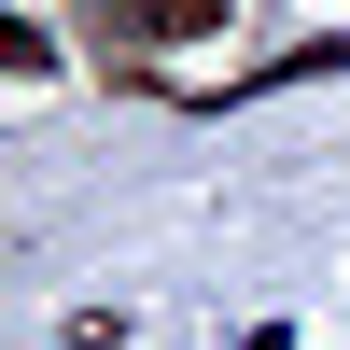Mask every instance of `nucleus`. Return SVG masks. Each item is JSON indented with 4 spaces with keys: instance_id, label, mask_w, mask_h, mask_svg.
I'll use <instances>...</instances> for the list:
<instances>
[{
    "instance_id": "nucleus-1",
    "label": "nucleus",
    "mask_w": 350,
    "mask_h": 350,
    "mask_svg": "<svg viewBox=\"0 0 350 350\" xmlns=\"http://www.w3.org/2000/svg\"><path fill=\"white\" fill-rule=\"evenodd\" d=\"M239 0H98V42L112 56H154V42H211Z\"/></svg>"
}]
</instances>
